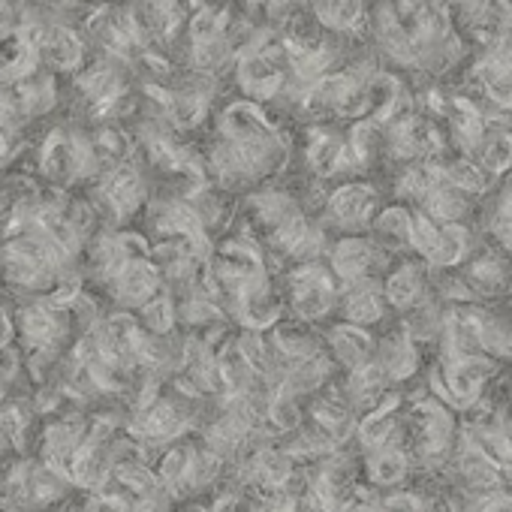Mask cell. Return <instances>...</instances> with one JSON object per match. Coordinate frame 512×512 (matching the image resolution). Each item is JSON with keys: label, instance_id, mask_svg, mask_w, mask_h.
I'll return each instance as SVG.
<instances>
[{"label": "cell", "instance_id": "obj_1", "mask_svg": "<svg viewBox=\"0 0 512 512\" xmlns=\"http://www.w3.org/2000/svg\"><path fill=\"white\" fill-rule=\"evenodd\" d=\"M458 440V422L452 416V407H446L440 398H422L401 410L398 425V443L410 455V464L416 467H434L446 461Z\"/></svg>", "mask_w": 512, "mask_h": 512}, {"label": "cell", "instance_id": "obj_14", "mask_svg": "<svg viewBox=\"0 0 512 512\" xmlns=\"http://www.w3.org/2000/svg\"><path fill=\"white\" fill-rule=\"evenodd\" d=\"M509 404H512V380H509Z\"/></svg>", "mask_w": 512, "mask_h": 512}, {"label": "cell", "instance_id": "obj_7", "mask_svg": "<svg viewBox=\"0 0 512 512\" xmlns=\"http://www.w3.org/2000/svg\"><path fill=\"white\" fill-rule=\"evenodd\" d=\"M344 311H347V320L353 326H371V323H380L383 311H386V296H383V287H377L371 278H359L353 281V290L344 302Z\"/></svg>", "mask_w": 512, "mask_h": 512}, {"label": "cell", "instance_id": "obj_5", "mask_svg": "<svg viewBox=\"0 0 512 512\" xmlns=\"http://www.w3.org/2000/svg\"><path fill=\"white\" fill-rule=\"evenodd\" d=\"M374 362L383 368V374L389 377V383H392V380H407V377H413L416 368H419V347H416V341L401 329V332L389 335V338L374 350Z\"/></svg>", "mask_w": 512, "mask_h": 512}, {"label": "cell", "instance_id": "obj_2", "mask_svg": "<svg viewBox=\"0 0 512 512\" xmlns=\"http://www.w3.org/2000/svg\"><path fill=\"white\" fill-rule=\"evenodd\" d=\"M494 374H497V359H491L485 353L443 356L431 374L434 398H440L452 410L467 413L470 407H476L485 398V389Z\"/></svg>", "mask_w": 512, "mask_h": 512}, {"label": "cell", "instance_id": "obj_6", "mask_svg": "<svg viewBox=\"0 0 512 512\" xmlns=\"http://www.w3.org/2000/svg\"><path fill=\"white\" fill-rule=\"evenodd\" d=\"M410 470H413L410 455L404 452V446H401L398 440L368 449L365 473H368V479H371L374 485H380V488H392V485L404 482Z\"/></svg>", "mask_w": 512, "mask_h": 512}, {"label": "cell", "instance_id": "obj_8", "mask_svg": "<svg viewBox=\"0 0 512 512\" xmlns=\"http://www.w3.org/2000/svg\"><path fill=\"white\" fill-rule=\"evenodd\" d=\"M380 244H371V241H362V238H347L344 244H338V253H335V269L341 278L347 281H359V278H368L377 256H380Z\"/></svg>", "mask_w": 512, "mask_h": 512}, {"label": "cell", "instance_id": "obj_11", "mask_svg": "<svg viewBox=\"0 0 512 512\" xmlns=\"http://www.w3.org/2000/svg\"><path fill=\"white\" fill-rule=\"evenodd\" d=\"M335 353H338V359L347 368H359V365H365V362L374 359V341H371V335H365L359 326L350 323V326L338 329V335H335Z\"/></svg>", "mask_w": 512, "mask_h": 512}, {"label": "cell", "instance_id": "obj_12", "mask_svg": "<svg viewBox=\"0 0 512 512\" xmlns=\"http://www.w3.org/2000/svg\"><path fill=\"white\" fill-rule=\"evenodd\" d=\"M377 512H428V503L413 491H398L380 500Z\"/></svg>", "mask_w": 512, "mask_h": 512}, {"label": "cell", "instance_id": "obj_9", "mask_svg": "<svg viewBox=\"0 0 512 512\" xmlns=\"http://www.w3.org/2000/svg\"><path fill=\"white\" fill-rule=\"evenodd\" d=\"M374 208H377V193L365 184H350V187L338 190V196L332 199V214L344 226H365L371 220Z\"/></svg>", "mask_w": 512, "mask_h": 512}, {"label": "cell", "instance_id": "obj_10", "mask_svg": "<svg viewBox=\"0 0 512 512\" xmlns=\"http://www.w3.org/2000/svg\"><path fill=\"white\" fill-rule=\"evenodd\" d=\"M374 229L380 235L383 250H407V247H413V211L404 208V205H392L380 217H374Z\"/></svg>", "mask_w": 512, "mask_h": 512}, {"label": "cell", "instance_id": "obj_4", "mask_svg": "<svg viewBox=\"0 0 512 512\" xmlns=\"http://www.w3.org/2000/svg\"><path fill=\"white\" fill-rule=\"evenodd\" d=\"M383 296H386V305L398 308V311H410L413 305H419L422 299L431 296L428 290V266L419 260H407L401 263L398 269L389 272L386 284H383Z\"/></svg>", "mask_w": 512, "mask_h": 512}, {"label": "cell", "instance_id": "obj_13", "mask_svg": "<svg viewBox=\"0 0 512 512\" xmlns=\"http://www.w3.org/2000/svg\"><path fill=\"white\" fill-rule=\"evenodd\" d=\"M473 512H512V491L494 488V491L476 494Z\"/></svg>", "mask_w": 512, "mask_h": 512}, {"label": "cell", "instance_id": "obj_3", "mask_svg": "<svg viewBox=\"0 0 512 512\" xmlns=\"http://www.w3.org/2000/svg\"><path fill=\"white\" fill-rule=\"evenodd\" d=\"M452 455H455V470H458V476H461V482H464L467 491L485 494V491L503 488L506 479H503L500 467H497L494 458H491L479 443H473L470 437L461 434V443L452 449Z\"/></svg>", "mask_w": 512, "mask_h": 512}]
</instances>
